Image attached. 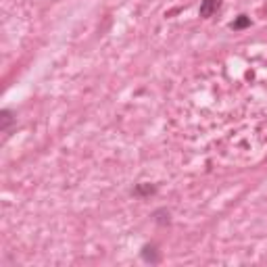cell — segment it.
Returning a JSON list of instances; mask_svg holds the SVG:
<instances>
[{"mask_svg":"<svg viewBox=\"0 0 267 267\" xmlns=\"http://www.w3.org/2000/svg\"><path fill=\"white\" fill-rule=\"evenodd\" d=\"M221 8V0H202L200 2V17H213Z\"/></svg>","mask_w":267,"mask_h":267,"instance_id":"1","label":"cell"},{"mask_svg":"<svg viewBox=\"0 0 267 267\" xmlns=\"http://www.w3.org/2000/svg\"><path fill=\"white\" fill-rule=\"evenodd\" d=\"M15 119H13V113L11 111H2V113H0V130H2V132H8V128H11V123H13Z\"/></svg>","mask_w":267,"mask_h":267,"instance_id":"2","label":"cell"},{"mask_svg":"<svg viewBox=\"0 0 267 267\" xmlns=\"http://www.w3.org/2000/svg\"><path fill=\"white\" fill-rule=\"evenodd\" d=\"M251 25V19L246 15H240L236 21H232V30H242V28H248Z\"/></svg>","mask_w":267,"mask_h":267,"instance_id":"3","label":"cell"}]
</instances>
